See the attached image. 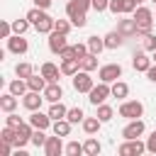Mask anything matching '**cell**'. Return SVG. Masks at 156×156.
<instances>
[{"mask_svg":"<svg viewBox=\"0 0 156 156\" xmlns=\"http://www.w3.org/2000/svg\"><path fill=\"white\" fill-rule=\"evenodd\" d=\"M24 17L32 22V27H34L39 34H46V37H49V34L54 32V24H56V20H54V17H51L46 10H41V7H32V10H29Z\"/></svg>","mask_w":156,"mask_h":156,"instance_id":"1","label":"cell"},{"mask_svg":"<svg viewBox=\"0 0 156 156\" xmlns=\"http://www.w3.org/2000/svg\"><path fill=\"white\" fill-rule=\"evenodd\" d=\"M134 20H136V24H139V37H144V34H149L151 32V27H154V12H151V7H146V5H139L136 10H134V15H132Z\"/></svg>","mask_w":156,"mask_h":156,"instance_id":"2","label":"cell"},{"mask_svg":"<svg viewBox=\"0 0 156 156\" xmlns=\"http://www.w3.org/2000/svg\"><path fill=\"white\" fill-rule=\"evenodd\" d=\"M66 17L73 22V27H78V29H83L85 24H88V17H85V10L76 2V0H68L66 2Z\"/></svg>","mask_w":156,"mask_h":156,"instance_id":"3","label":"cell"},{"mask_svg":"<svg viewBox=\"0 0 156 156\" xmlns=\"http://www.w3.org/2000/svg\"><path fill=\"white\" fill-rule=\"evenodd\" d=\"M117 115L124 119H139L144 115V105L139 100H122V105L117 107Z\"/></svg>","mask_w":156,"mask_h":156,"instance_id":"4","label":"cell"},{"mask_svg":"<svg viewBox=\"0 0 156 156\" xmlns=\"http://www.w3.org/2000/svg\"><path fill=\"white\" fill-rule=\"evenodd\" d=\"M107 98H112V85H110V83H102V80H100L98 85H93V90L88 93V100H90V105H95V107L102 105Z\"/></svg>","mask_w":156,"mask_h":156,"instance_id":"5","label":"cell"},{"mask_svg":"<svg viewBox=\"0 0 156 156\" xmlns=\"http://www.w3.org/2000/svg\"><path fill=\"white\" fill-rule=\"evenodd\" d=\"M119 78H122V66L119 63H105V66L98 68V80H102V83H110L112 85Z\"/></svg>","mask_w":156,"mask_h":156,"instance_id":"6","label":"cell"},{"mask_svg":"<svg viewBox=\"0 0 156 156\" xmlns=\"http://www.w3.org/2000/svg\"><path fill=\"white\" fill-rule=\"evenodd\" d=\"M146 151V141L141 139H124V144H119L117 154L119 156H141Z\"/></svg>","mask_w":156,"mask_h":156,"instance_id":"7","label":"cell"},{"mask_svg":"<svg viewBox=\"0 0 156 156\" xmlns=\"http://www.w3.org/2000/svg\"><path fill=\"white\" fill-rule=\"evenodd\" d=\"M117 32H119L124 39L139 37V24H136V20H134L132 15H124L122 20H117Z\"/></svg>","mask_w":156,"mask_h":156,"instance_id":"8","label":"cell"},{"mask_svg":"<svg viewBox=\"0 0 156 156\" xmlns=\"http://www.w3.org/2000/svg\"><path fill=\"white\" fill-rule=\"evenodd\" d=\"M93 85H95V80H93L90 71H83V68H80V71L73 76V90H76V93H90Z\"/></svg>","mask_w":156,"mask_h":156,"instance_id":"9","label":"cell"},{"mask_svg":"<svg viewBox=\"0 0 156 156\" xmlns=\"http://www.w3.org/2000/svg\"><path fill=\"white\" fill-rule=\"evenodd\" d=\"M5 41H7V51L15 54V56H24V54L29 51V41L24 39V34H12V37L5 39Z\"/></svg>","mask_w":156,"mask_h":156,"instance_id":"10","label":"cell"},{"mask_svg":"<svg viewBox=\"0 0 156 156\" xmlns=\"http://www.w3.org/2000/svg\"><path fill=\"white\" fill-rule=\"evenodd\" d=\"M144 132H146V124H144L141 117L139 119H127V124L122 129V136L124 139H139V136H144Z\"/></svg>","mask_w":156,"mask_h":156,"instance_id":"11","label":"cell"},{"mask_svg":"<svg viewBox=\"0 0 156 156\" xmlns=\"http://www.w3.org/2000/svg\"><path fill=\"white\" fill-rule=\"evenodd\" d=\"M66 46H68V34H61V32L54 29V32L49 34V51L56 54V56H61Z\"/></svg>","mask_w":156,"mask_h":156,"instance_id":"12","label":"cell"},{"mask_svg":"<svg viewBox=\"0 0 156 156\" xmlns=\"http://www.w3.org/2000/svg\"><path fill=\"white\" fill-rule=\"evenodd\" d=\"M151 63H154V58H149V51H134V56H132V68L134 71H139V73H146L149 68H151Z\"/></svg>","mask_w":156,"mask_h":156,"instance_id":"13","label":"cell"},{"mask_svg":"<svg viewBox=\"0 0 156 156\" xmlns=\"http://www.w3.org/2000/svg\"><path fill=\"white\" fill-rule=\"evenodd\" d=\"M27 122H29L34 129H49V127L54 124V119L49 117V112H41V110H34V112L27 117Z\"/></svg>","mask_w":156,"mask_h":156,"instance_id":"14","label":"cell"},{"mask_svg":"<svg viewBox=\"0 0 156 156\" xmlns=\"http://www.w3.org/2000/svg\"><path fill=\"white\" fill-rule=\"evenodd\" d=\"M41 102H44V93H37V90H27V95H22V105L34 112V110H41Z\"/></svg>","mask_w":156,"mask_h":156,"instance_id":"15","label":"cell"},{"mask_svg":"<svg viewBox=\"0 0 156 156\" xmlns=\"http://www.w3.org/2000/svg\"><path fill=\"white\" fill-rule=\"evenodd\" d=\"M63 151H66V146H63V136L54 134V136L46 139V144H44V154H46V156H58V154H63Z\"/></svg>","mask_w":156,"mask_h":156,"instance_id":"16","label":"cell"},{"mask_svg":"<svg viewBox=\"0 0 156 156\" xmlns=\"http://www.w3.org/2000/svg\"><path fill=\"white\" fill-rule=\"evenodd\" d=\"M39 73H41L49 83H56L58 76H63V73H61V66H56V63H51V61H44L41 68H39Z\"/></svg>","mask_w":156,"mask_h":156,"instance_id":"17","label":"cell"},{"mask_svg":"<svg viewBox=\"0 0 156 156\" xmlns=\"http://www.w3.org/2000/svg\"><path fill=\"white\" fill-rule=\"evenodd\" d=\"M44 100H46V102H58V100H63V88H61L58 80H56V83H46V88H44Z\"/></svg>","mask_w":156,"mask_h":156,"instance_id":"18","label":"cell"},{"mask_svg":"<svg viewBox=\"0 0 156 156\" xmlns=\"http://www.w3.org/2000/svg\"><path fill=\"white\" fill-rule=\"evenodd\" d=\"M17 105H20V98H17V95H12L10 90L0 95V110H2L5 115H7V112H15V110H17Z\"/></svg>","mask_w":156,"mask_h":156,"instance_id":"19","label":"cell"},{"mask_svg":"<svg viewBox=\"0 0 156 156\" xmlns=\"http://www.w3.org/2000/svg\"><path fill=\"white\" fill-rule=\"evenodd\" d=\"M80 71V58H61V73L73 78L76 73Z\"/></svg>","mask_w":156,"mask_h":156,"instance_id":"20","label":"cell"},{"mask_svg":"<svg viewBox=\"0 0 156 156\" xmlns=\"http://www.w3.org/2000/svg\"><path fill=\"white\" fill-rule=\"evenodd\" d=\"M122 44H124V37H122L117 29H112V32H107V34H105V49L115 51V49H119Z\"/></svg>","mask_w":156,"mask_h":156,"instance_id":"21","label":"cell"},{"mask_svg":"<svg viewBox=\"0 0 156 156\" xmlns=\"http://www.w3.org/2000/svg\"><path fill=\"white\" fill-rule=\"evenodd\" d=\"M85 44H88V51H90V54H95V56H100V54L105 51V37L93 34V37H88V39H85Z\"/></svg>","mask_w":156,"mask_h":156,"instance_id":"22","label":"cell"},{"mask_svg":"<svg viewBox=\"0 0 156 156\" xmlns=\"http://www.w3.org/2000/svg\"><path fill=\"white\" fill-rule=\"evenodd\" d=\"M7 90L12 93V95H17V98H22V95H27V90H29V85H27V80L24 78H15V80H10L7 83Z\"/></svg>","mask_w":156,"mask_h":156,"instance_id":"23","label":"cell"},{"mask_svg":"<svg viewBox=\"0 0 156 156\" xmlns=\"http://www.w3.org/2000/svg\"><path fill=\"white\" fill-rule=\"evenodd\" d=\"M83 151H85V156H98L102 151V144L95 139V134H88V139L83 141Z\"/></svg>","mask_w":156,"mask_h":156,"instance_id":"24","label":"cell"},{"mask_svg":"<svg viewBox=\"0 0 156 156\" xmlns=\"http://www.w3.org/2000/svg\"><path fill=\"white\" fill-rule=\"evenodd\" d=\"M46 112H49V117L56 122V119H63V117L68 115V107L58 100V102H49V110H46Z\"/></svg>","mask_w":156,"mask_h":156,"instance_id":"25","label":"cell"},{"mask_svg":"<svg viewBox=\"0 0 156 156\" xmlns=\"http://www.w3.org/2000/svg\"><path fill=\"white\" fill-rule=\"evenodd\" d=\"M46 83H49V80H46L41 73H32V76L27 78V85H29V90H37V93H44Z\"/></svg>","mask_w":156,"mask_h":156,"instance_id":"26","label":"cell"},{"mask_svg":"<svg viewBox=\"0 0 156 156\" xmlns=\"http://www.w3.org/2000/svg\"><path fill=\"white\" fill-rule=\"evenodd\" d=\"M80 127H83V132H85V134H98V132H100V127H102V122H100V117L95 115V117H85V119L80 122Z\"/></svg>","mask_w":156,"mask_h":156,"instance_id":"27","label":"cell"},{"mask_svg":"<svg viewBox=\"0 0 156 156\" xmlns=\"http://www.w3.org/2000/svg\"><path fill=\"white\" fill-rule=\"evenodd\" d=\"M127 95H129V85H127L124 80H115V83H112V98L127 100Z\"/></svg>","mask_w":156,"mask_h":156,"instance_id":"28","label":"cell"},{"mask_svg":"<svg viewBox=\"0 0 156 156\" xmlns=\"http://www.w3.org/2000/svg\"><path fill=\"white\" fill-rule=\"evenodd\" d=\"M71 127H73V124H71L66 117H63V119H56V122L51 124L54 134H58V136H68V134H71Z\"/></svg>","mask_w":156,"mask_h":156,"instance_id":"29","label":"cell"},{"mask_svg":"<svg viewBox=\"0 0 156 156\" xmlns=\"http://www.w3.org/2000/svg\"><path fill=\"white\" fill-rule=\"evenodd\" d=\"M80 68H83V71H90V73H93V71H98V68H100V66H98V56L88 51V54L80 58Z\"/></svg>","mask_w":156,"mask_h":156,"instance_id":"30","label":"cell"},{"mask_svg":"<svg viewBox=\"0 0 156 156\" xmlns=\"http://www.w3.org/2000/svg\"><path fill=\"white\" fill-rule=\"evenodd\" d=\"M95 115H98V117H100V122L105 124V122H110V119L115 117V110H112L107 102H102V105H98V107H95Z\"/></svg>","mask_w":156,"mask_h":156,"instance_id":"31","label":"cell"},{"mask_svg":"<svg viewBox=\"0 0 156 156\" xmlns=\"http://www.w3.org/2000/svg\"><path fill=\"white\" fill-rule=\"evenodd\" d=\"M32 73H34V66H32L29 61H20V63L15 66V76H20V78H24V80H27Z\"/></svg>","mask_w":156,"mask_h":156,"instance_id":"32","label":"cell"},{"mask_svg":"<svg viewBox=\"0 0 156 156\" xmlns=\"http://www.w3.org/2000/svg\"><path fill=\"white\" fill-rule=\"evenodd\" d=\"M66 119H68L71 124H80V122L85 119V112H83V107H68V115H66Z\"/></svg>","mask_w":156,"mask_h":156,"instance_id":"33","label":"cell"},{"mask_svg":"<svg viewBox=\"0 0 156 156\" xmlns=\"http://www.w3.org/2000/svg\"><path fill=\"white\" fill-rule=\"evenodd\" d=\"M141 49H144V51H149V54H154V51H156V34H154V32L144 34V39H141Z\"/></svg>","mask_w":156,"mask_h":156,"instance_id":"34","label":"cell"},{"mask_svg":"<svg viewBox=\"0 0 156 156\" xmlns=\"http://www.w3.org/2000/svg\"><path fill=\"white\" fill-rule=\"evenodd\" d=\"M29 27H32V22H29L27 17H24V20H12V32H15V34H24Z\"/></svg>","mask_w":156,"mask_h":156,"instance_id":"35","label":"cell"},{"mask_svg":"<svg viewBox=\"0 0 156 156\" xmlns=\"http://www.w3.org/2000/svg\"><path fill=\"white\" fill-rule=\"evenodd\" d=\"M15 136H17V129H15V127H7V124H5V127L0 129V141L12 144V141H15Z\"/></svg>","mask_w":156,"mask_h":156,"instance_id":"36","label":"cell"},{"mask_svg":"<svg viewBox=\"0 0 156 156\" xmlns=\"http://www.w3.org/2000/svg\"><path fill=\"white\" fill-rule=\"evenodd\" d=\"M46 129H34V134H32V144L37 146V149H44V144H46V134H44Z\"/></svg>","mask_w":156,"mask_h":156,"instance_id":"37","label":"cell"},{"mask_svg":"<svg viewBox=\"0 0 156 156\" xmlns=\"http://www.w3.org/2000/svg\"><path fill=\"white\" fill-rule=\"evenodd\" d=\"M63 154H66V156H80V154H85V151H83V144H80V141H68Z\"/></svg>","mask_w":156,"mask_h":156,"instance_id":"38","label":"cell"},{"mask_svg":"<svg viewBox=\"0 0 156 156\" xmlns=\"http://www.w3.org/2000/svg\"><path fill=\"white\" fill-rule=\"evenodd\" d=\"M54 29H56V32H61V34H71V29H73V22H71V20H56Z\"/></svg>","mask_w":156,"mask_h":156,"instance_id":"39","label":"cell"},{"mask_svg":"<svg viewBox=\"0 0 156 156\" xmlns=\"http://www.w3.org/2000/svg\"><path fill=\"white\" fill-rule=\"evenodd\" d=\"M15 32H12V22L10 20H2L0 22V39H10Z\"/></svg>","mask_w":156,"mask_h":156,"instance_id":"40","label":"cell"},{"mask_svg":"<svg viewBox=\"0 0 156 156\" xmlns=\"http://www.w3.org/2000/svg\"><path fill=\"white\" fill-rule=\"evenodd\" d=\"M22 122H24V119H22L17 112H7V117H5V124H7V127H15V129H17Z\"/></svg>","mask_w":156,"mask_h":156,"instance_id":"41","label":"cell"},{"mask_svg":"<svg viewBox=\"0 0 156 156\" xmlns=\"http://www.w3.org/2000/svg\"><path fill=\"white\" fill-rule=\"evenodd\" d=\"M136 7H139L136 0H122V15H134Z\"/></svg>","mask_w":156,"mask_h":156,"instance_id":"42","label":"cell"},{"mask_svg":"<svg viewBox=\"0 0 156 156\" xmlns=\"http://www.w3.org/2000/svg\"><path fill=\"white\" fill-rule=\"evenodd\" d=\"M146 151H149V154H156V129L146 136Z\"/></svg>","mask_w":156,"mask_h":156,"instance_id":"43","label":"cell"},{"mask_svg":"<svg viewBox=\"0 0 156 156\" xmlns=\"http://www.w3.org/2000/svg\"><path fill=\"white\" fill-rule=\"evenodd\" d=\"M110 7V0H93V10L95 12H105Z\"/></svg>","mask_w":156,"mask_h":156,"instance_id":"44","label":"cell"},{"mask_svg":"<svg viewBox=\"0 0 156 156\" xmlns=\"http://www.w3.org/2000/svg\"><path fill=\"white\" fill-rule=\"evenodd\" d=\"M112 15H122V0H110V7H107Z\"/></svg>","mask_w":156,"mask_h":156,"instance_id":"45","label":"cell"},{"mask_svg":"<svg viewBox=\"0 0 156 156\" xmlns=\"http://www.w3.org/2000/svg\"><path fill=\"white\" fill-rule=\"evenodd\" d=\"M10 154H12V144L0 141V156H10Z\"/></svg>","mask_w":156,"mask_h":156,"instance_id":"46","label":"cell"},{"mask_svg":"<svg viewBox=\"0 0 156 156\" xmlns=\"http://www.w3.org/2000/svg\"><path fill=\"white\" fill-rule=\"evenodd\" d=\"M32 2H34V7H41V10H49L54 0H32Z\"/></svg>","mask_w":156,"mask_h":156,"instance_id":"47","label":"cell"},{"mask_svg":"<svg viewBox=\"0 0 156 156\" xmlns=\"http://www.w3.org/2000/svg\"><path fill=\"white\" fill-rule=\"evenodd\" d=\"M146 78H149L151 83H156V63H151V68L146 71Z\"/></svg>","mask_w":156,"mask_h":156,"instance_id":"48","label":"cell"},{"mask_svg":"<svg viewBox=\"0 0 156 156\" xmlns=\"http://www.w3.org/2000/svg\"><path fill=\"white\" fill-rule=\"evenodd\" d=\"M76 2H78V5H80V7L85 10V12H88V10L93 7V0H76Z\"/></svg>","mask_w":156,"mask_h":156,"instance_id":"49","label":"cell"},{"mask_svg":"<svg viewBox=\"0 0 156 156\" xmlns=\"http://www.w3.org/2000/svg\"><path fill=\"white\" fill-rule=\"evenodd\" d=\"M144 2H146V0H136V5H144Z\"/></svg>","mask_w":156,"mask_h":156,"instance_id":"50","label":"cell"},{"mask_svg":"<svg viewBox=\"0 0 156 156\" xmlns=\"http://www.w3.org/2000/svg\"><path fill=\"white\" fill-rule=\"evenodd\" d=\"M151 58H154V63H156V51H154V54H151Z\"/></svg>","mask_w":156,"mask_h":156,"instance_id":"51","label":"cell"},{"mask_svg":"<svg viewBox=\"0 0 156 156\" xmlns=\"http://www.w3.org/2000/svg\"><path fill=\"white\" fill-rule=\"evenodd\" d=\"M151 2H154V5H156V0H151Z\"/></svg>","mask_w":156,"mask_h":156,"instance_id":"52","label":"cell"},{"mask_svg":"<svg viewBox=\"0 0 156 156\" xmlns=\"http://www.w3.org/2000/svg\"><path fill=\"white\" fill-rule=\"evenodd\" d=\"M154 20H156V17H154Z\"/></svg>","mask_w":156,"mask_h":156,"instance_id":"53","label":"cell"}]
</instances>
